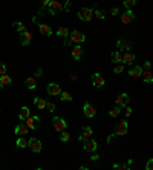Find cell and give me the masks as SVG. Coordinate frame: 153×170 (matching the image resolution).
I'll use <instances>...</instances> for the list:
<instances>
[{
    "label": "cell",
    "mask_w": 153,
    "mask_h": 170,
    "mask_svg": "<svg viewBox=\"0 0 153 170\" xmlns=\"http://www.w3.org/2000/svg\"><path fill=\"white\" fill-rule=\"evenodd\" d=\"M46 109H48V112H55V104L52 103V101H46Z\"/></svg>",
    "instance_id": "d590c367"
},
{
    "label": "cell",
    "mask_w": 153,
    "mask_h": 170,
    "mask_svg": "<svg viewBox=\"0 0 153 170\" xmlns=\"http://www.w3.org/2000/svg\"><path fill=\"white\" fill-rule=\"evenodd\" d=\"M37 25H38V31H40L41 35H44V37H51L52 35L51 25H48V23H37Z\"/></svg>",
    "instance_id": "7c38bea8"
},
{
    "label": "cell",
    "mask_w": 153,
    "mask_h": 170,
    "mask_svg": "<svg viewBox=\"0 0 153 170\" xmlns=\"http://www.w3.org/2000/svg\"><path fill=\"white\" fill-rule=\"evenodd\" d=\"M116 48L119 49V52H121V51H130V49H132V43H130L127 38H121V40L116 41Z\"/></svg>",
    "instance_id": "5bb4252c"
},
{
    "label": "cell",
    "mask_w": 153,
    "mask_h": 170,
    "mask_svg": "<svg viewBox=\"0 0 153 170\" xmlns=\"http://www.w3.org/2000/svg\"><path fill=\"white\" fill-rule=\"evenodd\" d=\"M114 169H119V170H129L127 164H114Z\"/></svg>",
    "instance_id": "74e56055"
},
{
    "label": "cell",
    "mask_w": 153,
    "mask_h": 170,
    "mask_svg": "<svg viewBox=\"0 0 153 170\" xmlns=\"http://www.w3.org/2000/svg\"><path fill=\"white\" fill-rule=\"evenodd\" d=\"M12 25H14V28L19 31V34H20V32H23V31H26V26H25V23H23V21H14Z\"/></svg>",
    "instance_id": "4dcf8cb0"
},
{
    "label": "cell",
    "mask_w": 153,
    "mask_h": 170,
    "mask_svg": "<svg viewBox=\"0 0 153 170\" xmlns=\"http://www.w3.org/2000/svg\"><path fill=\"white\" fill-rule=\"evenodd\" d=\"M25 86L29 89V91H34L37 87V81H35V77H28L25 80Z\"/></svg>",
    "instance_id": "ffe728a7"
},
{
    "label": "cell",
    "mask_w": 153,
    "mask_h": 170,
    "mask_svg": "<svg viewBox=\"0 0 153 170\" xmlns=\"http://www.w3.org/2000/svg\"><path fill=\"white\" fill-rule=\"evenodd\" d=\"M32 40H34V34H32L31 31H23V32H20V45H21V46L31 45Z\"/></svg>",
    "instance_id": "5b68a950"
},
{
    "label": "cell",
    "mask_w": 153,
    "mask_h": 170,
    "mask_svg": "<svg viewBox=\"0 0 153 170\" xmlns=\"http://www.w3.org/2000/svg\"><path fill=\"white\" fill-rule=\"evenodd\" d=\"M132 115V107H127L126 109V116H130Z\"/></svg>",
    "instance_id": "bcb514c9"
},
{
    "label": "cell",
    "mask_w": 153,
    "mask_h": 170,
    "mask_svg": "<svg viewBox=\"0 0 153 170\" xmlns=\"http://www.w3.org/2000/svg\"><path fill=\"white\" fill-rule=\"evenodd\" d=\"M40 2H41V8H44V9H46V8H48V5H49V2H51V0H40Z\"/></svg>",
    "instance_id": "7bdbcfd3"
},
{
    "label": "cell",
    "mask_w": 153,
    "mask_h": 170,
    "mask_svg": "<svg viewBox=\"0 0 153 170\" xmlns=\"http://www.w3.org/2000/svg\"><path fill=\"white\" fill-rule=\"evenodd\" d=\"M83 149H84L86 152H95L96 149H98V143H96L95 139L87 138V141L83 143Z\"/></svg>",
    "instance_id": "9a60e30c"
},
{
    "label": "cell",
    "mask_w": 153,
    "mask_h": 170,
    "mask_svg": "<svg viewBox=\"0 0 153 170\" xmlns=\"http://www.w3.org/2000/svg\"><path fill=\"white\" fill-rule=\"evenodd\" d=\"M41 75H43V69H41V68H38L37 71H35V74H34V77L38 78V77H41Z\"/></svg>",
    "instance_id": "b9f144b4"
},
{
    "label": "cell",
    "mask_w": 153,
    "mask_h": 170,
    "mask_svg": "<svg viewBox=\"0 0 153 170\" xmlns=\"http://www.w3.org/2000/svg\"><path fill=\"white\" fill-rule=\"evenodd\" d=\"M110 14H112V16H118V14H119V8H114Z\"/></svg>",
    "instance_id": "ee69618b"
},
{
    "label": "cell",
    "mask_w": 153,
    "mask_h": 170,
    "mask_svg": "<svg viewBox=\"0 0 153 170\" xmlns=\"http://www.w3.org/2000/svg\"><path fill=\"white\" fill-rule=\"evenodd\" d=\"M52 126H54V129H55L57 132H61V130H64V129L67 127V123H66V120L61 118V116H54V118H52Z\"/></svg>",
    "instance_id": "3957f363"
},
{
    "label": "cell",
    "mask_w": 153,
    "mask_h": 170,
    "mask_svg": "<svg viewBox=\"0 0 153 170\" xmlns=\"http://www.w3.org/2000/svg\"><path fill=\"white\" fill-rule=\"evenodd\" d=\"M11 83H12V80H11V77H9V75H6V74L0 75V87H2V89L8 87Z\"/></svg>",
    "instance_id": "44dd1931"
},
{
    "label": "cell",
    "mask_w": 153,
    "mask_h": 170,
    "mask_svg": "<svg viewBox=\"0 0 153 170\" xmlns=\"http://www.w3.org/2000/svg\"><path fill=\"white\" fill-rule=\"evenodd\" d=\"M69 32H71V31H69L66 26H61V28H58V29H57V35L64 40V45H66V46H69V45H71V43H69V40H67V38H69Z\"/></svg>",
    "instance_id": "4fadbf2b"
},
{
    "label": "cell",
    "mask_w": 153,
    "mask_h": 170,
    "mask_svg": "<svg viewBox=\"0 0 153 170\" xmlns=\"http://www.w3.org/2000/svg\"><path fill=\"white\" fill-rule=\"evenodd\" d=\"M31 115V111H29V107L28 106H21V109H20V113H19V120L20 121H25L28 116Z\"/></svg>",
    "instance_id": "cb8c5ba5"
},
{
    "label": "cell",
    "mask_w": 153,
    "mask_h": 170,
    "mask_svg": "<svg viewBox=\"0 0 153 170\" xmlns=\"http://www.w3.org/2000/svg\"><path fill=\"white\" fill-rule=\"evenodd\" d=\"M66 2H71V0H66Z\"/></svg>",
    "instance_id": "7dc6e473"
},
{
    "label": "cell",
    "mask_w": 153,
    "mask_h": 170,
    "mask_svg": "<svg viewBox=\"0 0 153 170\" xmlns=\"http://www.w3.org/2000/svg\"><path fill=\"white\" fill-rule=\"evenodd\" d=\"M142 74V68L141 66H133V68H130V71H129V75L132 77V78H139Z\"/></svg>",
    "instance_id": "603a6c76"
},
{
    "label": "cell",
    "mask_w": 153,
    "mask_h": 170,
    "mask_svg": "<svg viewBox=\"0 0 153 170\" xmlns=\"http://www.w3.org/2000/svg\"><path fill=\"white\" fill-rule=\"evenodd\" d=\"M152 169H153V159L149 158V161H147V164H146V170H152Z\"/></svg>",
    "instance_id": "f35d334b"
},
{
    "label": "cell",
    "mask_w": 153,
    "mask_h": 170,
    "mask_svg": "<svg viewBox=\"0 0 153 170\" xmlns=\"http://www.w3.org/2000/svg\"><path fill=\"white\" fill-rule=\"evenodd\" d=\"M90 80H92V84L95 86L96 89H101L104 84H106V78L101 75V74H98V72H95V74H92V77H90Z\"/></svg>",
    "instance_id": "52a82bcc"
},
{
    "label": "cell",
    "mask_w": 153,
    "mask_h": 170,
    "mask_svg": "<svg viewBox=\"0 0 153 170\" xmlns=\"http://www.w3.org/2000/svg\"><path fill=\"white\" fill-rule=\"evenodd\" d=\"M123 71H124V68H123V64H119V63H118V64L114 68L115 74H123Z\"/></svg>",
    "instance_id": "8d00e7d4"
},
{
    "label": "cell",
    "mask_w": 153,
    "mask_h": 170,
    "mask_svg": "<svg viewBox=\"0 0 153 170\" xmlns=\"http://www.w3.org/2000/svg\"><path fill=\"white\" fill-rule=\"evenodd\" d=\"M123 5L126 6V9H132L135 5H136V0H124Z\"/></svg>",
    "instance_id": "e575fe53"
},
{
    "label": "cell",
    "mask_w": 153,
    "mask_h": 170,
    "mask_svg": "<svg viewBox=\"0 0 153 170\" xmlns=\"http://www.w3.org/2000/svg\"><path fill=\"white\" fill-rule=\"evenodd\" d=\"M92 135H94L92 127H90V126H84V127H83V135H81L78 139H80V141H83L84 138H92Z\"/></svg>",
    "instance_id": "7402d4cb"
},
{
    "label": "cell",
    "mask_w": 153,
    "mask_h": 170,
    "mask_svg": "<svg viewBox=\"0 0 153 170\" xmlns=\"http://www.w3.org/2000/svg\"><path fill=\"white\" fill-rule=\"evenodd\" d=\"M129 95L127 94H119L116 97V106H119V107H124V106H127L129 104Z\"/></svg>",
    "instance_id": "d6986e66"
},
{
    "label": "cell",
    "mask_w": 153,
    "mask_h": 170,
    "mask_svg": "<svg viewBox=\"0 0 153 170\" xmlns=\"http://www.w3.org/2000/svg\"><path fill=\"white\" fill-rule=\"evenodd\" d=\"M34 104L37 106L40 111L46 109V100H44V98H41V97H35V98H34Z\"/></svg>",
    "instance_id": "484cf974"
},
{
    "label": "cell",
    "mask_w": 153,
    "mask_h": 170,
    "mask_svg": "<svg viewBox=\"0 0 153 170\" xmlns=\"http://www.w3.org/2000/svg\"><path fill=\"white\" fill-rule=\"evenodd\" d=\"M71 55H72V58H74V60H76V61L83 58V55H84V51H83L81 45H76L75 48H72V51H71Z\"/></svg>",
    "instance_id": "e0dca14e"
},
{
    "label": "cell",
    "mask_w": 153,
    "mask_h": 170,
    "mask_svg": "<svg viewBox=\"0 0 153 170\" xmlns=\"http://www.w3.org/2000/svg\"><path fill=\"white\" fill-rule=\"evenodd\" d=\"M133 61H135V55L130 51H126V54L123 55V63L124 64H133Z\"/></svg>",
    "instance_id": "d4e9b609"
},
{
    "label": "cell",
    "mask_w": 153,
    "mask_h": 170,
    "mask_svg": "<svg viewBox=\"0 0 153 170\" xmlns=\"http://www.w3.org/2000/svg\"><path fill=\"white\" fill-rule=\"evenodd\" d=\"M83 112H84V115L87 116V118H94L96 113V109L90 104V103H84V106H83Z\"/></svg>",
    "instance_id": "2e32d148"
},
{
    "label": "cell",
    "mask_w": 153,
    "mask_h": 170,
    "mask_svg": "<svg viewBox=\"0 0 153 170\" xmlns=\"http://www.w3.org/2000/svg\"><path fill=\"white\" fill-rule=\"evenodd\" d=\"M63 9H64V6H63V3L60 0H51L49 5H48V11H49L51 16H55L57 12L63 11Z\"/></svg>",
    "instance_id": "6da1fadb"
},
{
    "label": "cell",
    "mask_w": 153,
    "mask_h": 170,
    "mask_svg": "<svg viewBox=\"0 0 153 170\" xmlns=\"http://www.w3.org/2000/svg\"><path fill=\"white\" fill-rule=\"evenodd\" d=\"M6 74V64L5 63H0V75Z\"/></svg>",
    "instance_id": "ab89813d"
},
{
    "label": "cell",
    "mask_w": 153,
    "mask_h": 170,
    "mask_svg": "<svg viewBox=\"0 0 153 170\" xmlns=\"http://www.w3.org/2000/svg\"><path fill=\"white\" fill-rule=\"evenodd\" d=\"M28 132H29V127H28L25 123H19V124L14 127V133H16V135H20V136L28 135Z\"/></svg>",
    "instance_id": "ac0fdd59"
},
{
    "label": "cell",
    "mask_w": 153,
    "mask_h": 170,
    "mask_svg": "<svg viewBox=\"0 0 153 170\" xmlns=\"http://www.w3.org/2000/svg\"><path fill=\"white\" fill-rule=\"evenodd\" d=\"M76 16H78V19L83 20V21H90L92 17H94V9H90V8H83V9H80V11L76 12Z\"/></svg>",
    "instance_id": "7a4b0ae2"
},
{
    "label": "cell",
    "mask_w": 153,
    "mask_h": 170,
    "mask_svg": "<svg viewBox=\"0 0 153 170\" xmlns=\"http://www.w3.org/2000/svg\"><path fill=\"white\" fill-rule=\"evenodd\" d=\"M61 101H72V95L69 94L67 91H61V94L58 95Z\"/></svg>",
    "instance_id": "f1b7e54d"
},
{
    "label": "cell",
    "mask_w": 153,
    "mask_h": 170,
    "mask_svg": "<svg viewBox=\"0 0 153 170\" xmlns=\"http://www.w3.org/2000/svg\"><path fill=\"white\" fill-rule=\"evenodd\" d=\"M150 68H152L150 61H146V63H144V68H142V71H150Z\"/></svg>",
    "instance_id": "60d3db41"
},
{
    "label": "cell",
    "mask_w": 153,
    "mask_h": 170,
    "mask_svg": "<svg viewBox=\"0 0 153 170\" xmlns=\"http://www.w3.org/2000/svg\"><path fill=\"white\" fill-rule=\"evenodd\" d=\"M69 37H71V43H76V45H81L86 40V35L81 31H76V29L72 31V32H69Z\"/></svg>",
    "instance_id": "277c9868"
},
{
    "label": "cell",
    "mask_w": 153,
    "mask_h": 170,
    "mask_svg": "<svg viewBox=\"0 0 153 170\" xmlns=\"http://www.w3.org/2000/svg\"><path fill=\"white\" fill-rule=\"evenodd\" d=\"M141 77L144 78V81H146V83H152V81H153V75H152V72H150V71H142Z\"/></svg>",
    "instance_id": "83f0119b"
},
{
    "label": "cell",
    "mask_w": 153,
    "mask_h": 170,
    "mask_svg": "<svg viewBox=\"0 0 153 170\" xmlns=\"http://www.w3.org/2000/svg\"><path fill=\"white\" fill-rule=\"evenodd\" d=\"M127 130H129V124H127L126 120H123V121H119V124L116 126L115 135H116V136H124V135L127 133Z\"/></svg>",
    "instance_id": "8fae6325"
},
{
    "label": "cell",
    "mask_w": 153,
    "mask_h": 170,
    "mask_svg": "<svg viewBox=\"0 0 153 170\" xmlns=\"http://www.w3.org/2000/svg\"><path fill=\"white\" fill-rule=\"evenodd\" d=\"M112 61L114 63H123V54L119 52V51H115V52H112Z\"/></svg>",
    "instance_id": "4316f807"
},
{
    "label": "cell",
    "mask_w": 153,
    "mask_h": 170,
    "mask_svg": "<svg viewBox=\"0 0 153 170\" xmlns=\"http://www.w3.org/2000/svg\"><path fill=\"white\" fill-rule=\"evenodd\" d=\"M98 159H100V156H98L96 153H94V155L90 156V161H98Z\"/></svg>",
    "instance_id": "f6af8a7d"
},
{
    "label": "cell",
    "mask_w": 153,
    "mask_h": 170,
    "mask_svg": "<svg viewBox=\"0 0 153 170\" xmlns=\"http://www.w3.org/2000/svg\"><path fill=\"white\" fill-rule=\"evenodd\" d=\"M94 16H95L96 20H104L106 19V14H104V11H101V9H94Z\"/></svg>",
    "instance_id": "1f68e13d"
},
{
    "label": "cell",
    "mask_w": 153,
    "mask_h": 170,
    "mask_svg": "<svg viewBox=\"0 0 153 170\" xmlns=\"http://www.w3.org/2000/svg\"><path fill=\"white\" fill-rule=\"evenodd\" d=\"M46 92L51 95V97H58L61 94V86L58 83H49L48 87H46Z\"/></svg>",
    "instance_id": "9c48e42d"
},
{
    "label": "cell",
    "mask_w": 153,
    "mask_h": 170,
    "mask_svg": "<svg viewBox=\"0 0 153 170\" xmlns=\"http://www.w3.org/2000/svg\"><path fill=\"white\" fill-rule=\"evenodd\" d=\"M25 121H26L25 124H26L31 130H35V129L40 127V116H37V115H34V116H31V115H29Z\"/></svg>",
    "instance_id": "8992f818"
},
{
    "label": "cell",
    "mask_w": 153,
    "mask_h": 170,
    "mask_svg": "<svg viewBox=\"0 0 153 170\" xmlns=\"http://www.w3.org/2000/svg\"><path fill=\"white\" fill-rule=\"evenodd\" d=\"M119 112H121V107H119V106H115L114 109H110V111H109V115H110L112 118H116V116L119 115Z\"/></svg>",
    "instance_id": "d6a6232c"
},
{
    "label": "cell",
    "mask_w": 153,
    "mask_h": 170,
    "mask_svg": "<svg viewBox=\"0 0 153 170\" xmlns=\"http://www.w3.org/2000/svg\"><path fill=\"white\" fill-rule=\"evenodd\" d=\"M28 147H31V150L34 152V153H40L41 152V141L37 139V138H29L28 139Z\"/></svg>",
    "instance_id": "ba28073f"
},
{
    "label": "cell",
    "mask_w": 153,
    "mask_h": 170,
    "mask_svg": "<svg viewBox=\"0 0 153 170\" xmlns=\"http://www.w3.org/2000/svg\"><path fill=\"white\" fill-rule=\"evenodd\" d=\"M121 21H123V25H130L132 21H135V14L132 12V9H126L121 14Z\"/></svg>",
    "instance_id": "30bf717a"
},
{
    "label": "cell",
    "mask_w": 153,
    "mask_h": 170,
    "mask_svg": "<svg viewBox=\"0 0 153 170\" xmlns=\"http://www.w3.org/2000/svg\"><path fill=\"white\" fill-rule=\"evenodd\" d=\"M60 139H61L63 143H67V141H71V133H67V132H64V130H61Z\"/></svg>",
    "instance_id": "836d02e7"
},
{
    "label": "cell",
    "mask_w": 153,
    "mask_h": 170,
    "mask_svg": "<svg viewBox=\"0 0 153 170\" xmlns=\"http://www.w3.org/2000/svg\"><path fill=\"white\" fill-rule=\"evenodd\" d=\"M16 146L19 149H25V147H28V141L23 136H20V138H17V141H16Z\"/></svg>",
    "instance_id": "f546056e"
}]
</instances>
